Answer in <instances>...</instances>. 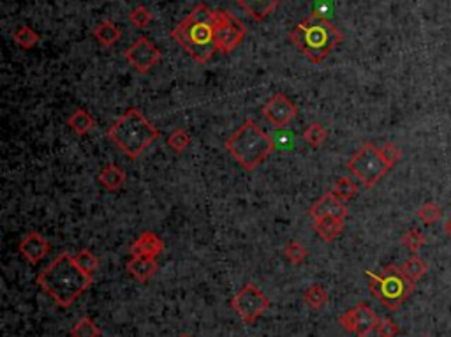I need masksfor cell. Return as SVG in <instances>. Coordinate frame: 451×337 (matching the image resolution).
I'll list each match as a JSON object with an SVG mask.
<instances>
[{"mask_svg": "<svg viewBox=\"0 0 451 337\" xmlns=\"http://www.w3.org/2000/svg\"><path fill=\"white\" fill-rule=\"evenodd\" d=\"M127 272L133 275L136 281L147 282L148 279H152L157 272L159 265L155 260L152 258H141V256H130V260L127 262Z\"/></svg>", "mask_w": 451, "mask_h": 337, "instance_id": "e0dca14e", "label": "cell"}, {"mask_svg": "<svg viewBox=\"0 0 451 337\" xmlns=\"http://www.w3.org/2000/svg\"><path fill=\"white\" fill-rule=\"evenodd\" d=\"M171 38L196 64H208L217 52L213 9H210L206 4L194 6V9L171 31Z\"/></svg>", "mask_w": 451, "mask_h": 337, "instance_id": "7a4b0ae2", "label": "cell"}, {"mask_svg": "<svg viewBox=\"0 0 451 337\" xmlns=\"http://www.w3.org/2000/svg\"><path fill=\"white\" fill-rule=\"evenodd\" d=\"M213 32H216L217 52L231 53L245 39L247 27L229 11L213 9Z\"/></svg>", "mask_w": 451, "mask_h": 337, "instance_id": "ba28073f", "label": "cell"}, {"mask_svg": "<svg viewBox=\"0 0 451 337\" xmlns=\"http://www.w3.org/2000/svg\"><path fill=\"white\" fill-rule=\"evenodd\" d=\"M365 274L370 279V293L390 311H396L400 306H403L416 289V282L411 281L399 265L384 267L381 274H374V272H365Z\"/></svg>", "mask_w": 451, "mask_h": 337, "instance_id": "8992f818", "label": "cell"}, {"mask_svg": "<svg viewBox=\"0 0 451 337\" xmlns=\"http://www.w3.org/2000/svg\"><path fill=\"white\" fill-rule=\"evenodd\" d=\"M191 141L192 138L187 131H185V129L177 128L174 131H171V135L168 136V140H166V143H168L171 150L177 152V154H182V152H185L189 147H191Z\"/></svg>", "mask_w": 451, "mask_h": 337, "instance_id": "83f0119b", "label": "cell"}, {"mask_svg": "<svg viewBox=\"0 0 451 337\" xmlns=\"http://www.w3.org/2000/svg\"><path fill=\"white\" fill-rule=\"evenodd\" d=\"M268 307H270V300L254 282H247L231 299V309L247 325H252L254 321L260 320Z\"/></svg>", "mask_w": 451, "mask_h": 337, "instance_id": "9c48e42d", "label": "cell"}, {"mask_svg": "<svg viewBox=\"0 0 451 337\" xmlns=\"http://www.w3.org/2000/svg\"><path fill=\"white\" fill-rule=\"evenodd\" d=\"M445 230H446V233H448L451 237V219H448V223L445 224Z\"/></svg>", "mask_w": 451, "mask_h": 337, "instance_id": "d590c367", "label": "cell"}, {"mask_svg": "<svg viewBox=\"0 0 451 337\" xmlns=\"http://www.w3.org/2000/svg\"><path fill=\"white\" fill-rule=\"evenodd\" d=\"M441 216H442L441 206L435 205V203H432V201L423 203V205L418 209V217H420L421 223L428 224V226H430V224L438 223V221L441 219Z\"/></svg>", "mask_w": 451, "mask_h": 337, "instance_id": "1f68e13d", "label": "cell"}, {"mask_svg": "<svg viewBox=\"0 0 451 337\" xmlns=\"http://www.w3.org/2000/svg\"><path fill=\"white\" fill-rule=\"evenodd\" d=\"M338 324L342 325L345 332L358 337H367L370 332L376 331L379 318L374 313L372 307L365 302H360L358 306L351 307L344 314L338 316Z\"/></svg>", "mask_w": 451, "mask_h": 337, "instance_id": "30bf717a", "label": "cell"}, {"mask_svg": "<svg viewBox=\"0 0 451 337\" xmlns=\"http://www.w3.org/2000/svg\"><path fill=\"white\" fill-rule=\"evenodd\" d=\"M328 299H330L328 292H326V289L323 288L321 284L308 286V288L305 289V293H304L305 304H307V306L314 311L323 309V307L328 304Z\"/></svg>", "mask_w": 451, "mask_h": 337, "instance_id": "7402d4cb", "label": "cell"}, {"mask_svg": "<svg viewBox=\"0 0 451 337\" xmlns=\"http://www.w3.org/2000/svg\"><path fill=\"white\" fill-rule=\"evenodd\" d=\"M13 39L20 48L23 50H32L39 43V34L34 28L27 27V25H21L16 31L13 32Z\"/></svg>", "mask_w": 451, "mask_h": 337, "instance_id": "484cf974", "label": "cell"}, {"mask_svg": "<svg viewBox=\"0 0 451 337\" xmlns=\"http://www.w3.org/2000/svg\"><path fill=\"white\" fill-rule=\"evenodd\" d=\"M284 256L287 258V262L293 263V265H301V263L307 260L308 251L305 249L304 244L296 241H291L284 245Z\"/></svg>", "mask_w": 451, "mask_h": 337, "instance_id": "f1b7e54d", "label": "cell"}, {"mask_svg": "<svg viewBox=\"0 0 451 337\" xmlns=\"http://www.w3.org/2000/svg\"><path fill=\"white\" fill-rule=\"evenodd\" d=\"M38 284L58 306L71 307L90 288L92 275L79 269L69 253H62L39 272Z\"/></svg>", "mask_w": 451, "mask_h": 337, "instance_id": "6da1fadb", "label": "cell"}, {"mask_svg": "<svg viewBox=\"0 0 451 337\" xmlns=\"http://www.w3.org/2000/svg\"><path fill=\"white\" fill-rule=\"evenodd\" d=\"M101 334L103 331L99 328V325H96V321L89 316L79 318L71 328V337H101Z\"/></svg>", "mask_w": 451, "mask_h": 337, "instance_id": "d4e9b609", "label": "cell"}, {"mask_svg": "<svg viewBox=\"0 0 451 337\" xmlns=\"http://www.w3.org/2000/svg\"><path fill=\"white\" fill-rule=\"evenodd\" d=\"M94 38L104 48H111L113 45L120 41L122 38V31L118 28V25L113 23V21H101L96 28H94Z\"/></svg>", "mask_w": 451, "mask_h": 337, "instance_id": "ffe728a7", "label": "cell"}, {"mask_svg": "<svg viewBox=\"0 0 451 337\" xmlns=\"http://www.w3.org/2000/svg\"><path fill=\"white\" fill-rule=\"evenodd\" d=\"M129 20L136 28H145L147 25H150V21L154 20V16H152V13L148 7L138 6V7H134L133 11H130Z\"/></svg>", "mask_w": 451, "mask_h": 337, "instance_id": "d6a6232c", "label": "cell"}, {"mask_svg": "<svg viewBox=\"0 0 451 337\" xmlns=\"http://www.w3.org/2000/svg\"><path fill=\"white\" fill-rule=\"evenodd\" d=\"M72 258H74L76 265L83 272H87L89 275H94V272L99 269V260H97L96 255H94L92 251H89V249H82V251L76 253Z\"/></svg>", "mask_w": 451, "mask_h": 337, "instance_id": "f546056e", "label": "cell"}, {"mask_svg": "<svg viewBox=\"0 0 451 337\" xmlns=\"http://www.w3.org/2000/svg\"><path fill=\"white\" fill-rule=\"evenodd\" d=\"M304 140L308 147L319 148L321 145H325L326 140H328V131H326L319 122H312V124H308L307 128H305Z\"/></svg>", "mask_w": 451, "mask_h": 337, "instance_id": "cb8c5ba5", "label": "cell"}, {"mask_svg": "<svg viewBox=\"0 0 451 337\" xmlns=\"http://www.w3.org/2000/svg\"><path fill=\"white\" fill-rule=\"evenodd\" d=\"M294 48L312 64H321L340 45V31L321 14L304 18L289 34Z\"/></svg>", "mask_w": 451, "mask_h": 337, "instance_id": "3957f363", "label": "cell"}, {"mask_svg": "<svg viewBox=\"0 0 451 337\" xmlns=\"http://www.w3.org/2000/svg\"><path fill=\"white\" fill-rule=\"evenodd\" d=\"M425 337H428V336H425Z\"/></svg>", "mask_w": 451, "mask_h": 337, "instance_id": "74e56055", "label": "cell"}, {"mask_svg": "<svg viewBox=\"0 0 451 337\" xmlns=\"http://www.w3.org/2000/svg\"><path fill=\"white\" fill-rule=\"evenodd\" d=\"M159 135H161L159 129H155L138 108H129L106 131L108 140L115 143L129 159L140 158L157 140Z\"/></svg>", "mask_w": 451, "mask_h": 337, "instance_id": "277c9868", "label": "cell"}, {"mask_svg": "<svg viewBox=\"0 0 451 337\" xmlns=\"http://www.w3.org/2000/svg\"><path fill=\"white\" fill-rule=\"evenodd\" d=\"M165 251V242L154 231H143L130 245V256H141V258L155 260Z\"/></svg>", "mask_w": 451, "mask_h": 337, "instance_id": "9a60e30c", "label": "cell"}, {"mask_svg": "<svg viewBox=\"0 0 451 337\" xmlns=\"http://www.w3.org/2000/svg\"><path fill=\"white\" fill-rule=\"evenodd\" d=\"M67 126L71 128V131H74L78 136H85L92 131L94 126H96V121H94V117L89 111L78 108V110L72 111L71 117L67 118Z\"/></svg>", "mask_w": 451, "mask_h": 337, "instance_id": "44dd1931", "label": "cell"}, {"mask_svg": "<svg viewBox=\"0 0 451 337\" xmlns=\"http://www.w3.org/2000/svg\"><path fill=\"white\" fill-rule=\"evenodd\" d=\"M376 332L379 337H396L400 334V328L391 318H383V320H379V324H377Z\"/></svg>", "mask_w": 451, "mask_h": 337, "instance_id": "836d02e7", "label": "cell"}, {"mask_svg": "<svg viewBox=\"0 0 451 337\" xmlns=\"http://www.w3.org/2000/svg\"><path fill=\"white\" fill-rule=\"evenodd\" d=\"M400 242H402L413 255H416V253L427 244V237H425L420 230H416V228H411L409 231H406V233L402 235Z\"/></svg>", "mask_w": 451, "mask_h": 337, "instance_id": "4dcf8cb0", "label": "cell"}, {"mask_svg": "<svg viewBox=\"0 0 451 337\" xmlns=\"http://www.w3.org/2000/svg\"><path fill=\"white\" fill-rule=\"evenodd\" d=\"M381 152H383L384 159H386L388 162H390V166L394 168V166L396 165V162L402 159V150H400L399 147H396L395 143H391V141H386V143L381 147Z\"/></svg>", "mask_w": 451, "mask_h": 337, "instance_id": "e575fe53", "label": "cell"}, {"mask_svg": "<svg viewBox=\"0 0 451 337\" xmlns=\"http://www.w3.org/2000/svg\"><path fill=\"white\" fill-rule=\"evenodd\" d=\"M298 115V108L293 101L284 94H275L265 103L263 117L275 128H286Z\"/></svg>", "mask_w": 451, "mask_h": 337, "instance_id": "7c38bea8", "label": "cell"}, {"mask_svg": "<svg viewBox=\"0 0 451 337\" xmlns=\"http://www.w3.org/2000/svg\"><path fill=\"white\" fill-rule=\"evenodd\" d=\"M347 170L365 189H372L390 172L391 166L384 159L381 148L372 141H367L351 155L347 161Z\"/></svg>", "mask_w": 451, "mask_h": 337, "instance_id": "52a82bcc", "label": "cell"}, {"mask_svg": "<svg viewBox=\"0 0 451 337\" xmlns=\"http://www.w3.org/2000/svg\"><path fill=\"white\" fill-rule=\"evenodd\" d=\"M52 245L46 241L43 235H39L38 231H32V233L25 235L23 238L18 244V251L23 256V260H27L30 265H38L43 258L50 253Z\"/></svg>", "mask_w": 451, "mask_h": 337, "instance_id": "4fadbf2b", "label": "cell"}, {"mask_svg": "<svg viewBox=\"0 0 451 337\" xmlns=\"http://www.w3.org/2000/svg\"><path fill=\"white\" fill-rule=\"evenodd\" d=\"M275 143L254 121H245L226 140V150L245 172H254L274 152Z\"/></svg>", "mask_w": 451, "mask_h": 337, "instance_id": "5b68a950", "label": "cell"}, {"mask_svg": "<svg viewBox=\"0 0 451 337\" xmlns=\"http://www.w3.org/2000/svg\"><path fill=\"white\" fill-rule=\"evenodd\" d=\"M402 269H403V272H406L407 277H409L411 281L418 282L425 274H427L428 265L420 258V256L413 255L409 260H406V263L402 265Z\"/></svg>", "mask_w": 451, "mask_h": 337, "instance_id": "4316f807", "label": "cell"}, {"mask_svg": "<svg viewBox=\"0 0 451 337\" xmlns=\"http://www.w3.org/2000/svg\"><path fill=\"white\" fill-rule=\"evenodd\" d=\"M330 193H332L335 198H338L340 201L345 203L352 200V198L358 194V184H356L352 179H349V177H342V179L337 180L335 186H333V189L330 191Z\"/></svg>", "mask_w": 451, "mask_h": 337, "instance_id": "603a6c76", "label": "cell"}, {"mask_svg": "<svg viewBox=\"0 0 451 337\" xmlns=\"http://www.w3.org/2000/svg\"><path fill=\"white\" fill-rule=\"evenodd\" d=\"M252 20L263 21L277 9L282 0H235Z\"/></svg>", "mask_w": 451, "mask_h": 337, "instance_id": "2e32d148", "label": "cell"}, {"mask_svg": "<svg viewBox=\"0 0 451 337\" xmlns=\"http://www.w3.org/2000/svg\"><path fill=\"white\" fill-rule=\"evenodd\" d=\"M308 216L312 219H319V217H337V219H345L347 217V206L344 201L333 197L332 193H326L325 197L319 198L314 205L308 210Z\"/></svg>", "mask_w": 451, "mask_h": 337, "instance_id": "5bb4252c", "label": "cell"}, {"mask_svg": "<svg viewBox=\"0 0 451 337\" xmlns=\"http://www.w3.org/2000/svg\"><path fill=\"white\" fill-rule=\"evenodd\" d=\"M99 182L101 186L104 187L106 191H111V193H115V191L122 189L123 184H126V172H123L120 166L113 165V162H110V165L104 166L103 170L99 172Z\"/></svg>", "mask_w": 451, "mask_h": 337, "instance_id": "d6986e66", "label": "cell"}, {"mask_svg": "<svg viewBox=\"0 0 451 337\" xmlns=\"http://www.w3.org/2000/svg\"><path fill=\"white\" fill-rule=\"evenodd\" d=\"M314 221V230L325 242H333L340 237L345 228V219H337V217H319Z\"/></svg>", "mask_w": 451, "mask_h": 337, "instance_id": "ac0fdd59", "label": "cell"}, {"mask_svg": "<svg viewBox=\"0 0 451 337\" xmlns=\"http://www.w3.org/2000/svg\"><path fill=\"white\" fill-rule=\"evenodd\" d=\"M126 60L136 69L140 74H147L152 67H155L161 60V52L148 38H138L129 48L126 50Z\"/></svg>", "mask_w": 451, "mask_h": 337, "instance_id": "8fae6325", "label": "cell"}, {"mask_svg": "<svg viewBox=\"0 0 451 337\" xmlns=\"http://www.w3.org/2000/svg\"><path fill=\"white\" fill-rule=\"evenodd\" d=\"M178 337H191L189 334H182V336H178Z\"/></svg>", "mask_w": 451, "mask_h": 337, "instance_id": "8d00e7d4", "label": "cell"}]
</instances>
